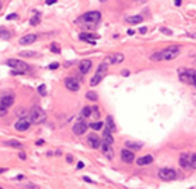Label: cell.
<instances>
[{
	"instance_id": "obj_26",
	"label": "cell",
	"mask_w": 196,
	"mask_h": 189,
	"mask_svg": "<svg viewBox=\"0 0 196 189\" xmlns=\"http://www.w3.org/2000/svg\"><path fill=\"white\" fill-rule=\"evenodd\" d=\"M9 37H11V32H9L6 28H3V26L0 28V39H3V40H8Z\"/></svg>"
},
{
	"instance_id": "obj_50",
	"label": "cell",
	"mask_w": 196,
	"mask_h": 189,
	"mask_svg": "<svg viewBox=\"0 0 196 189\" xmlns=\"http://www.w3.org/2000/svg\"><path fill=\"white\" fill-rule=\"evenodd\" d=\"M2 172H6V169H3V168H0V174H2Z\"/></svg>"
},
{
	"instance_id": "obj_16",
	"label": "cell",
	"mask_w": 196,
	"mask_h": 189,
	"mask_svg": "<svg viewBox=\"0 0 196 189\" xmlns=\"http://www.w3.org/2000/svg\"><path fill=\"white\" fill-rule=\"evenodd\" d=\"M0 103H2V106H5L6 109L9 106H13L14 103V96H11V94H6V96H3L2 99H0Z\"/></svg>"
},
{
	"instance_id": "obj_1",
	"label": "cell",
	"mask_w": 196,
	"mask_h": 189,
	"mask_svg": "<svg viewBox=\"0 0 196 189\" xmlns=\"http://www.w3.org/2000/svg\"><path fill=\"white\" fill-rule=\"evenodd\" d=\"M179 54H181V48L178 45H170V46H167V48H164V49L152 54L150 59L155 60V62H158V60H173Z\"/></svg>"
},
{
	"instance_id": "obj_51",
	"label": "cell",
	"mask_w": 196,
	"mask_h": 189,
	"mask_svg": "<svg viewBox=\"0 0 196 189\" xmlns=\"http://www.w3.org/2000/svg\"><path fill=\"white\" fill-rule=\"evenodd\" d=\"M0 9H2V2H0Z\"/></svg>"
},
{
	"instance_id": "obj_39",
	"label": "cell",
	"mask_w": 196,
	"mask_h": 189,
	"mask_svg": "<svg viewBox=\"0 0 196 189\" xmlns=\"http://www.w3.org/2000/svg\"><path fill=\"white\" fill-rule=\"evenodd\" d=\"M58 68V63H51L49 65V69H57Z\"/></svg>"
},
{
	"instance_id": "obj_7",
	"label": "cell",
	"mask_w": 196,
	"mask_h": 189,
	"mask_svg": "<svg viewBox=\"0 0 196 189\" xmlns=\"http://www.w3.org/2000/svg\"><path fill=\"white\" fill-rule=\"evenodd\" d=\"M106 69H107V65L106 63H101L100 66H98V69H96V74L92 77V80H90V86H96L98 83L101 81V78L104 77V74H106Z\"/></svg>"
},
{
	"instance_id": "obj_14",
	"label": "cell",
	"mask_w": 196,
	"mask_h": 189,
	"mask_svg": "<svg viewBox=\"0 0 196 189\" xmlns=\"http://www.w3.org/2000/svg\"><path fill=\"white\" fill-rule=\"evenodd\" d=\"M101 151H103V154H104V157H106L107 160H112V158H114V148H112V145H107V143L103 142Z\"/></svg>"
},
{
	"instance_id": "obj_27",
	"label": "cell",
	"mask_w": 196,
	"mask_h": 189,
	"mask_svg": "<svg viewBox=\"0 0 196 189\" xmlns=\"http://www.w3.org/2000/svg\"><path fill=\"white\" fill-rule=\"evenodd\" d=\"M126 148H130V149H141L143 148V143H135V142H126Z\"/></svg>"
},
{
	"instance_id": "obj_13",
	"label": "cell",
	"mask_w": 196,
	"mask_h": 189,
	"mask_svg": "<svg viewBox=\"0 0 196 189\" xmlns=\"http://www.w3.org/2000/svg\"><path fill=\"white\" fill-rule=\"evenodd\" d=\"M121 160L124 163H133L135 161V155L130 149H123L121 151Z\"/></svg>"
},
{
	"instance_id": "obj_30",
	"label": "cell",
	"mask_w": 196,
	"mask_h": 189,
	"mask_svg": "<svg viewBox=\"0 0 196 189\" xmlns=\"http://www.w3.org/2000/svg\"><path fill=\"white\" fill-rule=\"evenodd\" d=\"M90 114H92V108L84 106V108H83V111H81V117H89Z\"/></svg>"
},
{
	"instance_id": "obj_8",
	"label": "cell",
	"mask_w": 196,
	"mask_h": 189,
	"mask_svg": "<svg viewBox=\"0 0 196 189\" xmlns=\"http://www.w3.org/2000/svg\"><path fill=\"white\" fill-rule=\"evenodd\" d=\"M87 128H89V125L86 123V120H84V119H80V120L74 125L72 131H74L75 135H83V134L87 131Z\"/></svg>"
},
{
	"instance_id": "obj_32",
	"label": "cell",
	"mask_w": 196,
	"mask_h": 189,
	"mask_svg": "<svg viewBox=\"0 0 196 189\" xmlns=\"http://www.w3.org/2000/svg\"><path fill=\"white\" fill-rule=\"evenodd\" d=\"M51 51H52V52H55V54H60V52H61V49H60V45H57V43H52V45H51Z\"/></svg>"
},
{
	"instance_id": "obj_15",
	"label": "cell",
	"mask_w": 196,
	"mask_h": 189,
	"mask_svg": "<svg viewBox=\"0 0 196 189\" xmlns=\"http://www.w3.org/2000/svg\"><path fill=\"white\" fill-rule=\"evenodd\" d=\"M78 39H80V40H83V42H89V43H95V40L98 39V36H96V34H87V32H80V36H78Z\"/></svg>"
},
{
	"instance_id": "obj_19",
	"label": "cell",
	"mask_w": 196,
	"mask_h": 189,
	"mask_svg": "<svg viewBox=\"0 0 196 189\" xmlns=\"http://www.w3.org/2000/svg\"><path fill=\"white\" fill-rule=\"evenodd\" d=\"M103 142H104V143H107V145H112V143H114L112 131H111V129H107L106 126H104V132H103Z\"/></svg>"
},
{
	"instance_id": "obj_5",
	"label": "cell",
	"mask_w": 196,
	"mask_h": 189,
	"mask_svg": "<svg viewBox=\"0 0 196 189\" xmlns=\"http://www.w3.org/2000/svg\"><path fill=\"white\" fill-rule=\"evenodd\" d=\"M5 65H8L9 68H13V71H17V72H20V74H25V72L29 71V66H28L25 62L17 60V59H8V60L5 62Z\"/></svg>"
},
{
	"instance_id": "obj_35",
	"label": "cell",
	"mask_w": 196,
	"mask_h": 189,
	"mask_svg": "<svg viewBox=\"0 0 196 189\" xmlns=\"http://www.w3.org/2000/svg\"><path fill=\"white\" fill-rule=\"evenodd\" d=\"M92 111H93L92 114H93V117H95V119L100 117V109H98V108H92Z\"/></svg>"
},
{
	"instance_id": "obj_33",
	"label": "cell",
	"mask_w": 196,
	"mask_h": 189,
	"mask_svg": "<svg viewBox=\"0 0 196 189\" xmlns=\"http://www.w3.org/2000/svg\"><path fill=\"white\" fill-rule=\"evenodd\" d=\"M190 166L193 169H196V154H191L190 155Z\"/></svg>"
},
{
	"instance_id": "obj_25",
	"label": "cell",
	"mask_w": 196,
	"mask_h": 189,
	"mask_svg": "<svg viewBox=\"0 0 196 189\" xmlns=\"http://www.w3.org/2000/svg\"><path fill=\"white\" fill-rule=\"evenodd\" d=\"M5 146L6 148H22V143L19 140H8V142H5Z\"/></svg>"
},
{
	"instance_id": "obj_11",
	"label": "cell",
	"mask_w": 196,
	"mask_h": 189,
	"mask_svg": "<svg viewBox=\"0 0 196 189\" xmlns=\"http://www.w3.org/2000/svg\"><path fill=\"white\" fill-rule=\"evenodd\" d=\"M31 123H32V122H31L29 119L22 117V119H19V122L16 123V129H17V131H26V129H29Z\"/></svg>"
},
{
	"instance_id": "obj_18",
	"label": "cell",
	"mask_w": 196,
	"mask_h": 189,
	"mask_svg": "<svg viewBox=\"0 0 196 189\" xmlns=\"http://www.w3.org/2000/svg\"><path fill=\"white\" fill-rule=\"evenodd\" d=\"M90 68H92V62L90 60H81L80 62V74H87Z\"/></svg>"
},
{
	"instance_id": "obj_46",
	"label": "cell",
	"mask_w": 196,
	"mask_h": 189,
	"mask_svg": "<svg viewBox=\"0 0 196 189\" xmlns=\"http://www.w3.org/2000/svg\"><path fill=\"white\" fill-rule=\"evenodd\" d=\"M181 3H182V0H175V5H176V6H179Z\"/></svg>"
},
{
	"instance_id": "obj_40",
	"label": "cell",
	"mask_w": 196,
	"mask_h": 189,
	"mask_svg": "<svg viewBox=\"0 0 196 189\" xmlns=\"http://www.w3.org/2000/svg\"><path fill=\"white\" fill-rule=\"evenodd\" d=\"M161 31H162L164 34H172V31H170V29H165V28H162Z\"/></svg>"
},
{
	"instance_id": "obj_10",
	"label": "cell",
	"mask_w": 196,
	"mask_h": 189,
	"mask_svg": "<svg viewBox=\"0 0 196 189\" xmlns=\"http://www.w3.org/2000/svg\"><path fill=\"white\" fill-rule=\"evenodd\" d=\"M124 62V55L121 52H117V54H111L104 59V63L106 65H114V63H121Z\"/></svg>"
},
{
	"instance_id": "obj_43",
	"label": "cell",
	"mask_w": 196,
	"mask_h": 189,
	"mask_svg": "<svg viewBox=\"0 0 196 189\" xmlns=\"http://www.w3.org/2000/svg\"><path fill=\"white\" fill-rule=\"evenodd\" d=\"M83 180H84V181H87V183H93V181H92V178H89V177H84Z\"/></svg>"
},
{
	"instance_id": "obj_17",
	"label": "cell",
	"mask_w": 196,
	"mask_h": 189,
	"mask_svg": "<svg viewBox=\"0 0 196 189\" xmlns=\"http://www.w3.org/2000/svg\"><path fill=\"white\" fill-rule=\"evenodd\" d=\"M35 40H37V36H35V34H28V36L22 37V39L19 40V43H20V45H23V46H26V45L34 43Z\"/></svg>"
},
{
	"instance_id": "obj_21",
	"label": "cell",
	"mask_w": 196,
	"mask_h": 189,
	"mask_svg": "<svg viewBox=\"0 0 196 189\" xmlns=\"http://www.w3.org/2000/svg\"><path fill=\"white\" fill-rule=\"evenodd\" d=\"M153 161V157L152 155H144V157H140L138 160H136V163L140 164V166H144V164H150Z\"/></svg>"
},
{
	"instance_id": "obj_54",
	"label": "cell",
	"mask_w": 196,
	"mask_h": 189,
	"mask_svg": "<svg viewBox=\"0 0 196 189\" xmlns=\"http://www.w3.org/2000/svg\"><path fill=\"white\" fill-rule=\"evenodd\" d=\"M0 189H3V187H0Z\"/></svg>"
},
{
	"instance_id": "obj_38",
	"label": "cell",
	"mask_w": 196,
	"mask_h": 189,
	"mask_svg": "<svg viewBox=\"0 0 196 189\" xmlns=\"http://www.w3.org/2000/svg\"><path fill=\"white\" fill-rule=\"evenodd\" d=\"M121 74H123L124 77H129V75H130V71H127V69H123V71H121Z\"/></svg>"
},
{
	"instance_id": "obj_52",
	"label": "cell",
	"mask_w": 196,
	"mask_h": 189,
	"mask_svg": "<svg viewBox=\"0 0 196 189\" xmlns=\"http://www.w3.org/2000/svg\"><path fill=\"white\" fill-rule=\"evenodd\" d=\"M100 2H106V0H100Z\"/></svg>"
},
{
	"instance_id": "obj_45",
	"label": "cell",
	"mask_w": 196,
	"mask_h": 189,
	"mask_svg": "<svg viewBox=\"0 0 196 189\" xmlns=\"http://www.w3.org/2000/svg\"><path fill=\"white\" fill-rule=\"evenodd\" d=\"M77 168H78V169H81V168H84V163H81V161H80V163L77 164Z\"/></svg>"
},
{
	"instance_id": "obj_49",
	"label": "cell",
	"mask_w": 196,
	"mask_h": 189,
	"mask_svg": "<svg viewBox=\"0 0 196 189\" xmlns=\"http://www.w3.org/2000/svg\"><path fill=\"white\" fill-rule=\"evenodd\" d=\"M133 32H135L133 29H129V31H127V34H129V36H133Z\"/></svg>"
},
{
	"instance_id": "obj_31",
	"label": "cell",
	"mask_w": 196,
	"mask_h": 189,
	"mask_svg": "<svg viewBox=\"0 0 196 189\" xmlns=\"http://www.w3.org/2000/svg\"><path fill=\"white\" fill-rule=\"evenodd\" d=\"M20 55H22V57H37L38 54L34 52V51H31V52H29V51H23V52H20Z\"/></svg>"
},
{
	"instance_id": "obj_36",
	"label": "cell",
	"mask_w": 196,
	"mask_h": 189,
	"mask_svg": "<svg viewBox=\"0 0 196 189\" xmlns=\"http://www.w3.org/2000/svg\"><path fill=\"white\" fill-rule=\"evenodd\" d=\"M38 92L42 94V96H46V88L42 85V86H38Z\"/></svg>"
},
{
	"instance_id": "obj_2",
	"label": "cell",
	"mask_w": 196,
	"mask_h": 189,
	"mask_svg": "<svg viewBox=\"0 0 196 189\" xmlns=\"http://www.w3.org/2000/svg\"><path fill=\"white\" fill-rule=\"evenodd\" d=\"M100 20H101L100 11H89V13H84L80 19H77V23H81V26L84 28H95Z\"/></svg>"
},
{
	"instance_id": "obj_37",
	"label": "cell",
	"mask_w": 196,
	"mask_h": 189,
	"mask_svg": "<svg viewBox=\"0 0 196 189\" xmlns=\"http://www.w3.org/2000/svg\"><path fill=\"white\" fill-rule=\"evenodd\" d=\"M19 17V14H9L8 17H6V20H14V19H17Z\"/></svg>"
},
{
	"instance_id": "obj_24",
	"label": "cell",
	"mask_w": 196,
	"mask_h": 189,
	"mask_svg": "<svg viewBox=\"0 0 196 189\" xmlns=\"http://www.w3.org/2000/svg\"><path fill=\"white\" fill-rule=\"evenodd\" d=\"M40 23V13L38 11H34V16L31 17V20H29V25H32V26H37Z\"/></svg>"
},
{
	"instance_id": "obj_44",
	"label": "cell",
	"mask_w": 196,
	"mask_h": 189,
	"mask_svg": "<svg viewBox=\"0 0 196 189\" xmlns=\"http://www.w3.org/2000/svg\"><path fill=\"white\" fill-rule=\"evenodd\" d=\"M46 3H48V5H54L55 0H46Z\"/></svg>"
},
{
	"instance_id": "obj_20",
	"label": "cell",
	"mask_w": 196,
	"mask_h": 189,
	"mask_svg": "<svg viewBox=\"0 0 196 189\" xmlns=\"http://www.w3.org/2000/svg\"><path fill=\"white\" fill-rule=\"evenodd\" d=\"M179 164H181V168H184V169H190V168H191V166H190V157H188L187 154H182L181 158H179Z\"/></svg>"
},
{
	"instance_id": "obj_34",
	"label": "cell",
	"mask_w": 196,
	"mask_h": 189,
	"mask_svg": "<svg viewBox=\"0 0 196 189\" xmlns=\"http://www.w3.org/2000/svg\"><path fill=\"white\" fill-rule=\"evenodd\" d=\"M6 112H8V109H6L5 106H2V103H0V117H3Z\"/></svg>"
},
{
	"instance_id": "obj_4",
	"label": "cell",
	"mask_w": 196,
	"mask_h": 189,
	"mask_svg": "<svg viewBox=\"0 0 196 189\" xmlns=\"http://www.w3.org/2000/svg\"><path fill=\"white\" fill-rule=\"evenodd\" d=\"M28 112H29V120L32 123H43L46 120V112L40 106H32Z\"/></svg>"
},
{
	"instance_id": "obj_6",
	"label": "cell",
	"mask_w": 196,
	"mask_h": 189,
	"mask_svg": "<svg viewBox=\"0 0 196 189\" xmlns=\"http://www.w3.org/2000/svg\"><path fill=\"white\" fill-rule=\"evenodd\" d=\"M158 177L164 181H173V180L178 178V172L172 168H162V169L158 171Z\"/></svg>"
},
{
	"instance_id": "obj_41",
	"label": "cell",
	"mask_w": 196,
	"mask_h": 189,
	"mask_svg": "<svg viewBox=\"0 0 196 189\" xmlns=\"http://www.w3.org/2000/svg\"><path fill=\"white\" fill-rule=\"evenodd\" d=\"M43 143H45V142H43V140H37V142H35V145H37V146H42V145H43Z\"/></svg>"
},
{
	"instance_id": "obj_12",
	"label": "cell",
	"mask_w": 196,
	"mask_h": 189,
	"mask_svg": "<svg viewBox=\"0 0 196 189\" xmlns=\"http://www.w3.org/2000/svg\"><path fill=\"white\" fill-rule=\"evenodd\" d=\"M87 143H89V146H90L92 149L101 148V140L98 138V135H96V134H90V135L87 137Z\"/></svg>"
},
{
	"instance_id": "obj_9",
	"label": "cell",
	"mask_w": 196,
	"mask_h": 189,
	"mask_svg": "<svg viewBox=\"0 0 196 189\" xmlns=\"http://www.w3.org/2000/svg\"><path fill=\"white\" fill-rule=\"evenodd\" d=\"M64 86H66L69 91H78V89L81 88V83H80V80L75 78V77H66V78H64Z\"/></svg>"
},
{
	"instance_id": "obj_23",
	"label": "cell",
	"mask_w": 196,
	"mask_h": 189,
	"mask_svg": "<svg viewBox=\"0 0 196 189\" xmlns=\"http://www.w3.org/2000/svg\"><path fill=\"white\" fill-rule=\"evenodd\" d=\"M106 128H107V129H111L112 132L117 129V126H115V123H114V117H112V115H107V117H106Z\"/></svg>"
},
{
	"instance_id": "obj_28",
	"label": "cell",
	"mask_w": 196,
	"mask_h": 189,
	"mask_svg": "<svg viewBox=\"0 0 196 189\" xmlns=\"http://www.w3.org/2000/svg\"><path fill=\"white\" fill-rule=\"evenodd\" d=\"M86 99L95 102V100H98V94H96L95 91H87V92H86Z\"/></svg>"
},
{
	"instance_id": "obj_3",
	"label": "cell",
	"mask_w": 196,
	"mask_h": 189,
	"mask_svg": "<svg viewBox=\"0 0 196 189\" xmlns=\"http://www.w3.org/2000/svg\"><path fill=\"white\" fill-rule=\"evenodd\" d=\"M179 78L181 81L196 88V69H188V68L179 69Z\"/></svg>"
},
{
	"instance_id": "obj_42",
	"label": "cell",
	"mask_w": 196,
	"mask_h": 189,
	"mask_svg": "<svg viewBox=\"0 0 196 189\" xmlns=\"http://www.w3.org/2000/svg\"><path fill=\"white\" fill-rule=\"evenodd\" d=\"M74 161V157L72 155H67V163H72Z\"/></svg>"
},
{
	"instance_id": "obj_22",
	"label": "cell",
	"mask_w": 196,
	"mask_h": 189,
	"mask_svg": "<svg viewBox=\"0 0 196 189\" xmlns=\"http://www.w3.org/2000/svg\"><path fill=\"white\" fill-rule=\"evenodd\" d=\"M126 22H127V23H132V25L141 23V22H143V16H127V17H126Z\"/></svg>"
},
{
	"instance_id": "obj_47",
	"label": "cell",
	"mask_w": 196,
	"mask_h": 189,
	"mask_svg": "<svg viewBox=\"0 0 196 189\" xmlns=\"http://www.w3.org/2000/svg\"><path fill=\"white\" fill-rule=\"evenodd\" d=\"M146 31H147V28H141V29H140L141 34H146Z\"/></svg>"
},
{
	"instance_id": "obj_48",
	"label": "cell",
	"mask_w": 196,
	"mask_h": 189,
	"mask_svg": "<svg viewBox=\"0 0 196 189\" xmlns=\"http://www.w3.org/2000/svg\"><path fill=\"white\" fill-rule=\"evenodd\" d=\"M20 158H22V160H25V158H26V155H25V152H20Z\"/></svg>"
},
{
	"instance_id": "obj_53",
	"label": "cell",
	"mask_w": 196,
	"mask_h": 189,
	"mask_svg": "<svg viewBox=\"0 0 196 189\" xmlns=\"http://www.w3.org/2000/svg\"><path fill=\"white\" fill-rule=\"evenodd\" d=\"M133 2H140V0H133Z\"/></svg>"
},
{
	"instance_id": "obj_29",
	"label": "cell",
	"mask_w": 196,
	"mask_h": 189,
	"mask_svg": "<svg viewBox=\"0 0 196 189\" xmlns=\"http://www.w3.org/2000/svg\"><path fill=\"white\" fill-rule=\"evenodd\" d=\"M106 126V123H103V122H93V123H90V128L93 129V131H98V129H103Z\"/></svg>"
}]
</instances>
